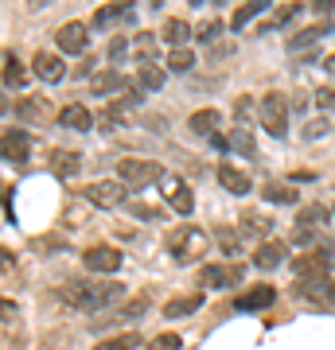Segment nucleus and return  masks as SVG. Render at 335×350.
<instances>
[{
    "mask_svg": "<svg viewBox=\"0 0 335 350\" xmlns=\"http://www.w3.org/2000/svg\"><path fill=\"white\" fill-rule=\"evenodd\" d=\"M160 36H164V43H172V47H187V39H191V24H187V20H168Z\"/></svg>",
    "mask_w": 335,
    "mask_h": 350,
    "instance_id": "nucleus-30",
    "label": "nucleus"
},
{
    "mask_svg": "<svg viewBox=\"0 0 335 350\" xmlns=\"http://www.w3.org/2000/svg\"><path fill=\"white\" fill-rule=\"evenodd\" d=\"M78 167H82V156H78V152H51V172L59 175V179H71V175H78Z\"/></svg>",
    "mask_w": 335,
    "mask_h": 350,
    "instance_id": "nucleus-25",
    "label": "nucleus"
},
{
    "mask_svg": "<svg viewBox=\"0 0 335 350\" xmlns=\"http://www.w3.org/2000/svg\"><path fill=\"white\" fill-rule=\"evenodd\" d=\"M226 144H230V152L246 156V160H253V156H258V144H253V137H249V129H234V133L226 137Z\"/></svg>",
    "mask_w": 335,
    "mask_h": 350,
    "instance_id": "nucleus-29",
    "label": "nucleus"
},
{
    "mask_svg": "<svg viewBox=\"0 0 335 350\" xmlns=\"http://www.w3.org/2000/svg\"><path fill=\"white\" fill-rule=\"evenodd\" d=\"M242 280V265H203L199 284L203 288H234Z\"/></svg>",
    "mask_w": 335,
    "mask_h": 350,
    "instance_id": "nucleus-10",
    "label": "nucleus"
},
{
    "mask_svg": "<svg viewBox=\"0 0 335 350\" xmlns=\"http://www.w3.org/2000/svg\"><path fill=\"white\" fill-rule=\"evenodd\" d=\"M269 4H273V0H246V4H238V12L230 16V27H234V31L249 27L261 12H265V8H269Z\"/></svg>",
    "mask_w": 335,
    "mask_h": 350,
    "instance_id": "nucleus-24",
    "label": "nucleus"
},
{
    "mask_svg": "<svg viewBox=\"0 0 335 350\" xmlns=\"http://www.w3.org/2000/svg\"><path fill=\"white\" fill-rule=\"evenodd\" d=\"M219 31H223V24H219V20H207V24H199L195 36L203 39V43H214V39H219Z\"/></svg>",
    "mask_w": 335,
    "mask_h": 350,
    "instance_id": "nucleus-42",
    "label": "nucleus"
},
{
    "mask_svg": "<svg viewBox=\"0 0 335 350\" xmlns=\"http://www.w3.org/2000/svg\"><path fill=\"white\" fill-rule=\"evenodd\" d=\"M0 75H4V86L8 90H24L27 86V66L20 63V55H4V63H0Z\"/></svg>",
    "mask_w": 335,
    "mask_h": 350,
    "instance_id": "nucleus-21",
    "label": "nucleus"
},
{
    "mask_svg": "<svg viewBox=\"0 0 335 350\" xmlns=\"http://www.w3.org/2000/svg\"><path fill=\"white\" fill-rule=\"evenodd\" d=\"M300 292H304L308 300L335 304V284H332V276H308V280H300Z\"/></svg>",
    "mask_w": 335,
    "mask_h": 350,
    "instance_id": "nucleus-22",
    "label": "nucleus"
},
{
    "mask_svg": "<svg viewBox=\"0 0 335 350\" xmlns=\"http://www.w3.org/2000/svg\"><path fill=\"white\" fill-rule=\"evenodd\" d=\"M300 12H304L300 4H285V8L277 12V24H273V27H293V24L300 20Z\"/></svg>",
    "mask_w": 335,
    "mask_h": 350,
    "instance_id": "nucleus-39",
    "label": "nucleus"
},
{
    "mask_svg": "<svg viewBox=\"0 0 335 350\" xmlns=\"http://www.w3.org/2000/svg\"><path fill=\"white\" fill-rule=\"evenodd\" d=\"M219 245H223V250L230 253V257H234V253L242 250V241H238V234L230 230V226H223V230H219Z\"/></svg>",
    "mask_w": 335,
    "mask_h": 350,
    "instance_id": "nucleus-40",
    "label": "nucleus"
},
{
    "mask_svg": "<svg viewBox=\"0 0 335 350\" xmlns=\"http://www.w3.org/2000/svg\"><path fill=\"white\" fill-rule=\"evenodd\" d=\"M238 226H242V234H269V230H273V222H269V218H253V214H242V218H238Z\"/></svg>",
    "mask_w": 335,
    "mask_h": 350,
    "instance_id": "nucleus-36",
    "label": "nucleus"
},
{
    "mask_svg": "<svg viewBox=\"0 0 335 350\" xmlns=\"http://www.w3.org/2000/svg\"><path fill=\"white\" fill-rule=\"evenodd\" d=\"M82 265H86L94 276H113L125 265V257H121V250H113V245H94V250L82 253Z\"/></svg>",
    "mask_w": 335,
    "mask_h": 350,
    "instance_id": "nucleus-6",
    "label": "nucleus"
},
{
    "mask_svg": "<svg viewBox=\"0 0 335 350\" xmlns=\"http://www.w3.org/2000/svg\"><path fill=\"white\" fill-rule=\"evenodd\" d=\"M125 20H133V0H113V4H101L90 27H113V24H125Z\"/></svg>",
    "mask_w": 335,
    "mask_h": 350,
    "instance_id": "nucleus-11",
    "label": "nucleus"
},
{
    "mask_svg": "<svg viewBox=\"0 0 335 350\" xmlns=\"http://www.w3.org/2000/svg\"><path fill=\"white\" fill-rule=\"evenodd\" d=\"M137 347H145V338L137 331H121V335H113V338H101L98 347H90V350H137Z\"/></svg>",
    "mask_w": 335,
    "mask_h": 350,
    "instance_id": "nucleus-28",
    "label": "nucleus"
},
{
    "mask_svg": "<svg viewBox=\"0 0 335 350\" xmlns=\"http://www.w3.org/2000/svg\"><path fill=\"white\" fill-rule=\"evenodd\" d=\"M323 133H327V125H323V121H320V125H316V121H312V125H308V129H304V137H308V140H316V137H323Z\"/></svg>",
    "mask_w": 335,
    "mask_h": 350,
    "instance_id": "nucleus-45",
    "label": "nucleus"
},
{
    "mask_svg": "<svg viewBox=\"0 0 335 350\" xmlns=\"http://www.w3.org/2000/svg\"><path fill=\"white\" fill-rule=\"evenodd\" d=\"M4 265H8V253H4V250H0V269H4Z\"/></svg>",
    "mask_w": 335,
    "mask_h": 350,
    "instance_id": "nucleus-48",
    "label": "nucleus"
},
{
    "mask_svg": "<svg viewBox=\"0 0 335 350\" xmlns=\"http://www.w3.org/2000/svg\"><path fill=\"white\" fill-rule=\"evenodd\" d=\"M191 66H195V51L191 47H172V55H168V70L184 75V70H191Z\"/></svg>",
    "mask_w": 335,
    "mask_h": 350,
    "instance_id": "nucleus-33",
    "label": "nucleus"
},
{
    "mask_svg": "<svg viewBox=\"0 0 335 350\" xmlns=\"http://www.w3.org/2000/svg\"><path fill=\"white\" fill-rule=\"evenodd\" d=\"M32 152H36V137H32L27 129H4V133H0V160L24 163Z\"/></svg>",
    "mask_w": 335,
    "mask_h": 350,
    "instance_id": "nucleus-5",
    "label": "nucleus"
},
{
    "mask_svg": "<svg viewBox=\"0 0 335 350\" xmlns=\"http://www.w3.org/2000/svg\"><path fill=\"white\" fill-rule=\"evenodd\" d=\"M59 125L71 129V133H90V129H94V113H90L86 105H62Z\"/></svg>",
    "mask_w": 335,
    "mask_h": 350,
    "instance_id": "nucleus-14",
    "label": "nucleus"
},
{
    "mask_svg": "<svg viewBox=\"0 0 335 350\" xmlns=\"http://www.w3.org/2000/svg\"><path fill=\"white\" fill-rule=\"evenodd\" d=\"M219 121H223V113L219 109H199L187 117V129H191V137H207L211 140L219 133Z\"/></svg>",
    "mask_w": 335,
    "mask_h": 350,
    "instance_id": "nucleus-17",
    "label": "nucleus"
},
{
    "mask_svg": "<svg viewBox=\"0 0 335 350\" xmlns=\"http://www.w3.org/2000/svg\"><path fill=\"white\" fill-rule=\"evenodd\" d=\"M327 31H335L332 24H316V27H300V31H293V36L285 39V47L293 51V55H300V51H308L312 43H320Z\"/></svg>",
    "mask_w": 335,
    "mask_h": 350,
    "instance_id": "nucleus-16",
    "label": "nucleus"
},
{
    "mask_svg": "<svg viewBox=\"0 0 335 350\" xmlns=\"http://www.w3.org/2000/svg\"><path fill=\"white\" fill-rule=\"evenodd\" d=\"M258 117H261V125H265V133H269V137L285 140V133H288V101H285V94H281V90L261 94Z\"/></svg>",
    "mask_w": 335,
    "mask_h": 350,
    "instance_id": "nucleus-2",
    "label": "nucleus"
},
{
    "mask_svg": "<svg viewBox=\"0 0 335 350\" xmlns=\"http://www.w3.org/2000/svg\"><path fill=\"white\" fill-rule=\"evenodd\" d=\"M164 195H168V202H172L175 214L195 211V195H191V187H187L184 179H168V183H164Z\"/></svg>",
    "mask_w": 335,
    "mask_h": 350,
    "instance_id": "nucleus-15",
    "label": "nucleus"
},
{
    "mask_svg": "<svg viewBox=\"0 0 335 350\" xmlns=\"http://www.w3.org/2000/svg\"><path fill=\"white\" fill-rule=\"evenodd\" d=\"M261 195L269 202H277V206H293V202H297V187H288V183H265Z\"/></svg>",
    "mask_w": 335,
    "mask_h": 350,
    "instance_id": "nucleus-31",
    "label": "nucleus"
},
{
    "mask_svg": "<svg viewBox=\"0 0 335 350\" xmlns=\"http://www.w3.org/2000/svg\"><path fill=\"white\" fill-rule=\"evenodd\" d=\"M125 51H133V43H129L125 36H117V39L110 43V59H113V63H121V59H125Z\"/></svg>",
    "mask_w": 335,
    "mask_h": 350,
    "instance_id": "nucleus-43",
    "label": "nucleus"
},
{
    "mask_svg": "<svg viewBox=\"0 0 335 350\" xmlns=\"http://www.w3.org/2000/svg\"><path fill=\"white\" fill-rule=\"evenodd\" d=\"M219 183H223L230 195H238V199L249 195V187H253V183H249V175L238 172V167H230V163H219Z\"/></svg>",
    "mask_w": 335,
    "mask_h": 350,
    "instance_id": "nucleus-23",
    "label": "nucleus"
},
{
    "mask_svg": "<svg viewBox=\"0 0 335 350\" xmlns=\"http://www.w3.org/2000/svg\"><path fill=\"white\" fill-rule=\"evenodd\" d=\"M323 70H327V75L335 78V55H323Z\"/></svg>",
    "mask_w": 335,
    "mask_h": 350,
    "instance_id": "nucleus-46",
    "label": "nucleus"
},
{
    "mask_svg": "<svg viewBox=\"0 0 335 350\" xmlns=\"http://www.w3.org/2000/svg\"><path fill=\"white\" fill-rule=\"evenodd\" d=\"M16 117H24V121H43L47 117V101L43 98H24L16 105Z\"/></svg>",
    "mask_w": 335,
    "mask_h": 350,
    "instance_id": "nucleus-32",
    "label": "nucleus"
},
{
    "mask_svg": "<svg viewBox=\"0 0 335 350\" xmlns=\"http://www.w3.org/2000/svg\"><path fill=\"white\" fill-rule=\"evenodd\" d=\"M55 43H59V51H66V55H82V51L90 47V24H78V20L62 24L59 31H55Z\"/></svg>",
    "mask_w": 335,
    "mask_h": 350,
    "instance_id": "nucleus-8",
    "label": "nucleus"
},
{
    "mask_svg": "<svg viewBox=\"0 0 335 350\" xmlns=\"http://www.w3.org/2000/svg\"><path fill=\"white\" fill-rule=\"evenodd\" d=\"M12 319H16V304L0 296V327H4V323H12Z\"/></svg>",
    "mask_w": 335,
    "mask_h": 350,
    "instance_id": "nucleus-44",
    "label": "nucleus"
},
{
    "mask_svg": "<svg viewBox=\"0 0 335 350\" xmlns=\"http://www.w3.org/2000/svg\"><path fill=\"white\" fill-rule=\"evenodd\" d=\"M164 82H168V66H156V63L137 66V86H140V94H156V90H164Z\"/></svg>",
    "mask_w": 335,
    "mask_h": 350,
    "instance_id": "nucleus-20",
    "label": "nucleus"
},
{
    "mask_svg": "<svg viewBox=\"0 0 335 350\" xmlns=\"http://www.w3.org/2000/svg\"><path fill=\"white\" fill-rule=\"evenodd\" d=\"M327 218H332V214L323 211L320 202H308V206L297 214V222H300V226H327Z\"/></svg>",
    "mask_w": 335,
    "mask_h": 350,
    "instance_id": "nucleus-34",
    "label": "nucleus"
},
{
    "mask_svg": "<svg viewBox=\"0 0 335 350\" xmlns=\"http://www.w3.org/2000/svg\"><path fill=\"white\" fill-rule=\"evenodd\" d=\"M281 261H285V245H281V241H265V245L253 250V265H258V269H277Z\"/></svg>",
    "mask_w": 335,
    "mask_h": 350,
    "instance_id": "nucleus-26",
    "label": "nucleus"
},
{
    "mask_svg": "<svg viewBox=\"0 0 335 350\" xmlns=\"http://www.w3.org/2000/svg\"><path fill=\"white\" fill-rule=\"evenodd\" d=\"M312 101H316L320 109H335V86H320L312 94Z\"/></svg>",
    "mask_w": 335,
    "mask_h": 350,
    "instance_id": "nucleus-41",
    "label": "nucleus"
},
{
    "mask_svg": "<svg viewBox=\"0 0 335 350\" xmlns=\"http://www.w3.org/2000/svg\"><path fill=\"white\" fill-rule=\"evenodd\" d=\"M117 90H133L125 82V75H117V70H101V75L90 78V94H98V98H113Z\"/></svg>",
    "mask_w": 335,
    "mask_h": 350,
    "instance_id": "nucleus-18",
    "label": "nucleus"
},
{
    "mask_svg": "<svg viewBox=\"0 0 335 350\" xmlns=\"http://www.w3.org/2000/svg\"><path fill=\"white\" fill-rule=\"evenodd\" d=\"M179 342H184V338L168 331V335H156V338H149V342H145V350H179Z\"/></svg>",
    "mask_w": 335,
    "mask_h": 350,
    "instance_id": "nucleus-38",
    "label": "nucleus"
},
{
    "mask_svg": "<svg viewBox=\"0 0 335 350\" xmlns=\"http://www.w3.org/2000/svg\"><path fill=\"white\" fill-rule=\"evenodd\" d=\"M117 179H121L129 191H145V187H152L156 179H164V167L156 160H121L117 163Z\"/></svg>",
    "mask_w": 335,
    "mask_h": 350,
    "instance_id": "nucleus-3",
    "label": "nucleus"
},
{
    "mask_svg": "<svg viewBox=\"0 0 335 350\" xmlns=\"http://www.w3.org/2000/svg\"><path fill=\"white\" fill-rule=\"evenodd\" d=\"M199 308H203V292H191V296H175V300H168L160 308L168 319H187V315H195Z\"/></svg>",
    "mask_w": 335,
    "mask_h": 350,
    "instance_id": "nucleus-19",
    "label": "nucleus"
},
{
    "mask_svg": "<svg viewBox=\"0 0 335 350\" xmlns=\"http://www.w3.org/2000/svg\"><path fill=\"white\" fill-rule=\"evenodd\" d=\"M273 304H277V288L258 284V288H249L234 308H238V312H265V308H273Z\"/></svg>",
    "mask_w": 335,
    "mask_h": 350,
    "instance_id": "nucleus-13",
    "label": "nucleus"
},
{
    "mask_svg": "<svg viewBox=\"0 0 335 350\" xmlns=\"http://www.w3.org/2000/svg\"><path fill=\"white\" fill-rule=\"evenodd\" d=\"M32 70H36V78H43V82H62V78H66V63H62L59 55H51V51H36Z\"/></svg>",
    "mask_w": 335,
    "mask_h": 350,
    "instance_id": "nucleus-12",
    "label": "nucleus"
},
{
    "mask_svg": "<svg viewBox=\"0 0 335 350\" xmlns=\"http://www.w3.org/2000/svg\"><path fill=\"white\" fill-rule=\"evenodd\" d=\"M4 109H8V101H4V94H0V117H4Z\"/></svg>",
    "mask_w": 335,
    "mask_h": 350,
    "instance_id": "nucleus-47",
    "label": "nucleus"
},
{
    "mask_svg": "<svg viewBox=\"0 0 335 350\" xmlns=\"http://www.w3.org/2000/svg\"><path fill=\"white\" fill-rule=\"evenodd\" d=\"M234 121H238V129H249V121H253V98L249 94H242L234 101Z\"/></svg>",
    "mask_w": 335,
    "mask_h": 350,
    "instance_id": "nucleus-37",
    "label": "nucleus"
},
{
    "mask_svg": "<svg viewBox=\"0 0 335 350\" xmlns=\"http://www.w3.org/2000/svg\"><path fill=\"white\" fill-rule=\"evenodd\" d=\"M121 296L125 284L110 280V276H82V280H71V284L59 288V300L71 312H101V308H113Z\"/></svg>",
    "mask_w": 335,
    "mask_h": 350,
    "instance_id": "nucleus-1",
    "label": "nucleus"
},
{
    "mask_svg": "<svg viewBox=\"0 0 335 350\" xmlns=\"http://www.w3.org/2000/svg\"><path fill=\"white\" fill-rule=\"evenodd\" d=\"M152 47H156V36H152V31H140V36L133 39V51H137L140 66H145V63H152Z\"/></svg>",
    "mask_w": 335,
    "mask_h": 350,
    "instance_id": "nucleus-35",
    "label": "nucleus"
},
{
    "mask_svg": "<svg viewBox=\"0 0 335 350\" xmlns=\"http://www.w3.org/2000/svg\"><path fill=\"white\" fill-rule=\"evenodd\" d=\"M168 253L175 261H195V257L207 253V234L199 226H179V230L168 234Z\"/></svg>",
    "mask_w": 335,
    "mask_h": 350,
    "instance_id": "nucleus-4",
    "label": "nucleus"
},
{
    "mask_svg": "<svg viewBox=\"0 0 335 350\" xmlns=\"http://www.w3.org/2000/svg\"><path fill=\"white\" fill-rule=\"evenodd\" d=\"M125 195H129V187H125L121 179H98V183H90V187H86V199L94 202V206H101V211L121 206Z\"/></svg>",
    "mask_w": 335,
    "mask_h": 350,
    "instance_id": "nucleus-7",
    "label": "nucleus"
},
{
    "mask_svg": "<svg viewBox=\"0 0 335 350\" xmlns=\"http://www.w3.org/2000/svg\"><path fill=\"white\" fill-rule=\"evenodd\" d=\"M149 312V304L145 300H133L129 308H121V312H113V315H101L94 327H110V323H133V319H140V315Z\"/></svg>",
    "mask_w": 335,
    "mask_h": 350,
    "instance_id": "nucleus-27",
    "label": "nucleus"
},
{
    "mask_svg": "<svg viewBox=\"0 0 335 350\" xmlns=\"http://www.w3.org/2000/svg\"><path fill=\"white\" fill-rule=\"evenodd\" d=\"M293 273L300 280H308V276H332V253L327 250H308L304 257L293 261Z\"/></svg>",
    "mask_w": 335,
    "mask_h": 350,
    "instance_id": "nucleus-9",
    "label": "nucleus"
}]
</instances>
